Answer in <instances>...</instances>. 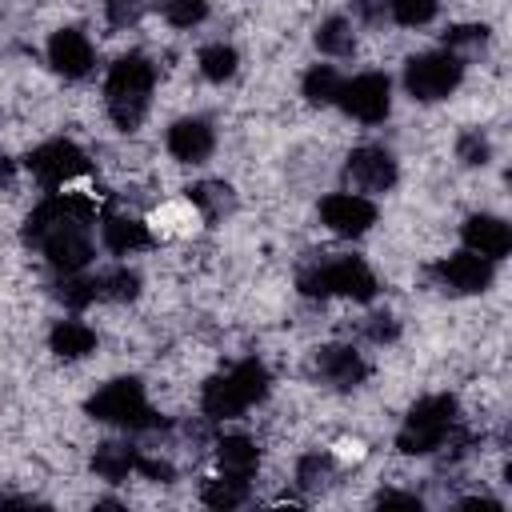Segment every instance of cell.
<instances>
[{"mask_svg":"<svg viewBox=\"0 0 512 512\" xmlns=\"http://www.w3.org/2000/svg\"><path fill=\"white\" fill-rule=\"evenodd\" d=\"M152 84H156V68L148 56L140 52H128L120 56L112 68H108V80H104V104H108V116L120 132H132L144 116H148V104H152Z\"/></svg>","mask_w":512,"mask_h":512,"instance_id":"obj_1","label":"cell"},{"mask_svg":"<svg viewBox=\"0 0 512 512\" xmlns=\"http://www.w3.org/2000/svg\"><path fill=\"white\" fill-rule=\"evenodd\" d=\"M272 388V376L260 360H240L228 372L212 376L200 392V408L208 420H232L240 412H248L252 404H260Z\"/></svg>","mask_w":512,"mask_h":512,"instance_id":"obj_2","label":"cell"},{"mask_svg":"<svg viewBox=\"0 0 512 512\" xmlns=\"http://www.w3.org/2000/svg\"><path fill=\"white\" fill-rule=\"evenodd\" d=\"M456 416H460V404L456 396L448 392H436V396H424L408 408L400 432H396V448L404 456H428L436 448H444L456 432Z\"/></svg>","mask_w":512,"mask_h":512,"instance_id":"obj_3","label":"cell"},{"mask_svg":"<svg viewBox=\"0 0 512 512\" xmlns=\"http://www.w3.org/2000/svg\"><path fill=\"white\" fill-rule=\"evenodd\" d=\"M88 416L100 420V424H116V428H128V432H148L160 424V416L152 412L148 396H144V384L136 376H116L108 380L104 388H96L88 396Z\"/></svg>","mask_w":512,"mask_h":512,"instance_id":"obj_4","label":"cell"},{"mask_svg":"<svg viewBox=\"0 0 512 512\" xmlns=\"http://www.w3.org/2000/svg\"><path fill=\"white\" fill-rule=\"evenodd\" d=\"M300 292L304 296H348V300H372L376 296V276L360 256H336V260H320L312 268L300 272Z\"/></svg>","mask_w":512,"mask_h":512,"instance_id":"obj_5","label":"cell"},{"mask_svg":"<svg viewBox=\"0 0 512 512\" xmlns=\"http://www.w3.org/2000/svg\"><path fill=\"white\" fill-rule=\"evenodd\" d=\"M464 80V60L452 48H436V52H420L404 64V88L412 100H444L460 88Z\"/></svg>","mask_w":512,"mask_h":512,"instance_id":"obj_6","label":"cell"},{"mask_svg":"<svg viewBox=\"0 0 512 512\" xmlns=\"http://www.w3.org/2000/svg\"><path fill=\"white\" fill-rule=\"evenodd\" d=\"M336 104L348 116H356L360 124H380L392 112V80L384 72H360V76L340 84Z\"/></svg>","mask_w":512,"mask_h":512,"instance_id":"obj_7","label":"cell"},{"mask_svg":"<svg viewBox=\"0 0 512 512\" xmlns=\"http://www.w3.org/2000/svg\"><path fill=\"white\" fill-rule=\"evenodd\" d=\"M28 172L44 184V188H60V184H68V180H76L84 168H88V156H84V148L80 144H72V140H44V144H36L32 152H28Z\"/></svg>","mask_w":512,"mask_h":512,"instance_id":"obj_8","label":"cell"},{"mask_svg":"<svg viewBox=\"0 0 512 512\" xmlns=\"http://www.w3.org/2000/svg\"><path fill=\"white\" fill-rule=\"evenodd\" d=\"M40 248L56 272H84L92 264V236H88V216L56 224L48 236H40Z\"/></svg>","mask_w":512,"mask_h":512,"instance_id":"obj_9","label":"cell"},{"mask_svg":"<svg viewBox=\"0 0 512 512\" xmlns=\"http://www.w3.org/2000/svg\"><path fill=\"white\" fill-rule=\"evenodd\" d=\"M432 276H436V284H440L444 292L476 296V292H484V288L492 284L496 264H492V260H484V256H480V252H472V248H460V252H452V256L436 260V264H432Z\"/></svg>","mask_w":512,"mask_h":512,"instance_id":"obj_10","label":"cell"},{"mask_svg":"<svg viewBox=\"0 0 512 512\" xmlns=\"http://www.w3.org/2000/svg\"><path fill=\"white\" fill-rule=\"evenodd\" d=\"M320 220L328 232L356 240L376 224V204L364 192H328L320 200Z\"/></svg>","mask_w":512,"mask_h":512,"instance_id":"obj_11","label":"cell"},{"mask_svg":"<svg viewBox=\"0 0 512 512\" xmlns=\"http://www.w3.org/2000/svg\"><path fill=\"white\" fill-rule=\"evenodd\" d=\"M396 176H400L396 156L376 144L352 148V156L344 164V180L352 184V192H388L396 184Z\"/></svg>","mask_w":512,"mask_h":512,"instance_id":"obj_12","label":"cell"},{"mask_svg":"<svg viewBox=\"0 0 512 512\" xmlns=\"http://www.w3.org/2000/svg\"><path fill=\"white\" fill-rule=\"evenodd\" d=\"M92 60H96L92 40H88L80 28H60V32H52V40H48V64H52L64 80L88 76V72H92Z\"/></svg>","mask_w":512,"mask_h":512,"instance_id":"obj_13","label":"cell"},{"mask_svg":"<svg viewBox=\"0 0 512 512\" xmlns=\"http://www.w3.org/2000/svg\"><path fill=\"white\" fill-rule=\"evenodd\" d=\"M168 152L180 160V164H200V160H208L212 156V148H216V132H212V124L208 120H200V116H180L172 128H168Z\"/></svg>","mask_w":512,"mask_h":512,"instance_id":"obj_14","label":"cell"},{"mask_svg":"<svg viewBox=\"0 0 512 512\" xmlns=\"http://www.w3.org/2000/svg\"><path fill=\"white\" fill-rule=\"evenodd\" d=\"M460 236H464V248L480 252V256L492 260V264L512 252V228H508L500 216H488V212L468 216L464 228H460Z\"/></svg>","mask_w":512,"mask_h":512,"instance_id":"obj_15","label":"cell"},{"mask_svg":"<svg viewBox=\"0 0 512 512\" xmlns=\"http://www.w3.org/2000/svg\"><path fill=\"white\" fill-rule=\"evenodd\" d=\"M316 372H320L324 384L348 392V388L364 384V376H368V360H364L356 348H348V344H328V348L316 352Z\"/></svg>","mask_w":512,"mask_h":512,"instance_id":"obj_16","label":"cell"},{"mask_svg":"<svg viewBox=\"0 0 512 512\" xmlns=\"http://www.w3.org/2000/svg\"><path fill=\"white\" fill-rule=\"evenodd\" d=\"M100 240H104V248L116 252V256H128V252H140V248L152 244L148 224L136 220V216H124V212H108V216L100 220Z\"/></svg>","mask_w":512,"mask_h":512,"instance_id":"obj_17","label":"cell"},{"mask_svg":"<svg viewBox=\"0 0 512 512\" xmlns=\"http://www.w3.org/2000/svg\"><path fill=\"white\" fill-rule=\"evenodd\" d=\"M216 464H220V476L252 480L260 468V448L248 436H220L216 440Z\"/></svg>","mask_w":512,"mask_h":512,"instance_id":"obj_18","label":"cell"},{"mask_svg":"<svg viewBox=\"0 0 512 512\" xmlns=\"http://www.w3.org/2000/svg\"><path fill=\"white\" fill-rule=\"evenodd\" d=\"M48 348L60 360H84L96 348V332L84 320H56L52 332H48Z\"/></svg>","mask_w":512,"mask_h":512,"instance_id":"obj_19","label":"cell"},{"mask_svg":"<svg viewBox=\"0 0 512 512\" xmlns=\"http://www.w3.org/2000/svg\"><path fill=\"white\" fill-rule=\"evenodd\" d=\"M136 460H140V452H136L132 444H124V440H108V444L96 448V456H92V472L116 484V480H124L128 472H136Z\"/></svg>","mask_w":512,"mask_h":512,"instance_id":"obj_20","label":"cell"},{"mask_svg":"<svg viewBox=\"0 0 512 512\" xmlns=\"http://www.w3.org/2000/svg\"><path fill=\"white\" fill-rule=\"evenodd\" d=\"M340 84H344V76L332 68V64H312L308 72H304V100L308 104H320V108H328V104H336V96H340Z\"/></svg>","mask_w":512,"mask_h":512,"instance_id":"obj_21","label":"cell"},{"mask_svg":"<svg viewBox=\"0 0 512 512\" xmlns=\"http://www.w3.org/2000/svg\"><path fill=\"white\" fill-rule=\"evenodd\" d=\"M196 64H200V72H204V80H212V84H224V80H232L236 76V68H240V56H236V48L232 44H204L200 48V56H196Z\"/></svg>","mask_w":512,"mask_h":512,"instance_id":"obj_22","label":"cell"},{"mask_svg":"<svg viewBox=\"0 0 512 512\" xmlns=\"http://www.w3.org/2000/svg\"><path fill=\"white\" fill-rule=\"evenodd\" d=\"M56 300H60L64 308H72V312H80V308H88V304L104 300V296H100V276L64 272V280H60V288H56Z\"/></svg>","mask_w":512,"mask_h":512,"instance_id":"obj_23","label":"cell"},{"mask_svg":"<svg viewBox=\"0 0 512 512\" xmlns=\"http://www.w3.org/2000/svg\"><path fill=\"white\" fill-rule=\"evenodd\" d=\"M352 44H356V32H352V24H348L344 16H328V20L316 28V48H320L324 56H348Z\"/></svg>","mask_w":512,"mask_h":512,"instance_id":"obj_24","label":"cell"},{"mask_svg":"<svg viewBox=\"0 0 512 512\" xmlns=\"http://www.w3.org/2000/svg\"><path fill=\"white\" fill-rule=\"evenodd\" d=\"M188 200H192L204 216H224V212H232V204H236L232 188H228V184H220V180L192 184V188H188Z\"/></svg>","mask_w":512,"mask_h":512,"instance_id":"obj_25","label":"cell"},{"mask_svg":"<svg viewBox=\"0 0 512 512\" xmlns=\"http://www.w3.org/2000/svg\"><path fill=\"white\" fill-rule=\"evenodd\" d=\"M200 500H204L208 508H236V504H244V500H248V480H236V476L204 480Z\"/></svg>","mask_w":512,"mask_h":512,"instance_id":"obj_26","label":"cell"},{"mask_svg":"<svg viewBox=\"0 0 512 512\" xmlns=\"http://www.w3.org/2000/svg\"><path fill=\"white\" fill-rule=\"evenodd\" d=\"M336 476V460L328 456V452H308V456H300V464H296V480H300V488H324L328 480Z\"/></svg>","mask_w":512,"mask_h":512,"instance_id":"obj_27","label":"cell"},{"mask_svg":"<svg viewBox=\"0 0 512 512\" xmlns=\"http://www.w3.org/2000/svg\"><path fill=\"white\" fill-rule=\"evenodd\" d=\"M440 0H388V16L404 28H424L428 20H436Z\"/></svg>","mask_w":512,"mask_h":512,"instance_id":"obj_28","label":"cell"},{"mask_svg":"<svg viewBox=\"0 0 512 512\" xmlns=\"http://www.w3.org/2000/svg\"><path fill=\"white\" fill-rule=\"evenodd\" d=\"M136 292H140V276L132 268L100 272V296L104 300H136Z\"/></svg>","mask_w":512,"mask_h":512,"instance_id":"obj_29","label":"cell"},{"mask_svg":"<svg viewBox=\"0 0 512 512\" xmlns=\"http://www.w3.org/2000/svg\"><path fill=\"white\" fill-rule=\"evenodd\" d=\"M156 4H160L164 20L176 28H192L208 16V0H156Z\"/></svg>","mask_w":512,"mask_h":512,"instance_id":"obj_30","label":"cell"},{"mask_svg":"<svg viewBox=\"0 0 512 512\" xmlns=\"http://www.w3.org/2000/svg\"><path fill=\"white\" fill-rule=\"evenodd\" d=\"M456 156H460V164L476 168V164H488L492 148H488V140H484L476 128H468V132H460V140H456Z\"/></svg>","mask_w":512,"mask_h":512,"instance_id":"obj_31","label":"cell"},{"mask_svg":"<svg viewBox=\"0 0 512 512\" xmlns=\"http://www.w3.org/2000/svg\"><path fill=\"white\" fill-rule=\"evenodd\" d=\"M144 8H148V0H104V16H108L112 28L136 24V20L144 16Z\"/></svg>","mask_w":512,"mask_h":512,"instance_id":"obj_32","label":"cell"},{"mask_svg":"<svg viewBox=\"0 0 512 512\" xmlns=\"http://www.w3.org/2000/svg\"><path fill=\"white\" fill-rule=\"evenodd\" d=\"M488 40V28L484 24H460V28H452L448 36H444V48H460V44H484Z\"/></svg>","mask_w":512,"mask_h":512,"instance_id":"obj_33","label":"cell"},{"mask_svg":"<svg viewBox=\"0 0 512 512\" xmlns=\"http://www.w3.org/2000/svg\"><path fill=\"white\" fill-rule=\"evenodd\" d=\"M376 504L380 508H412V512H420L424 504H420V496H412V492H380L376 496Z\"/></svg>","mask_w":512,"mask_h":512,"instance_id":"obj_34","label":"cell"},{"mask_svg":"<svg viewBox=\"0 0 512 512\" xmlns=\"http://www.w3.org/2000/svg\"><path fill=\"white\" fill-rule=\"evenodd\" d=\"M368 336H372L376 344H384V340H396V320H392V316H372V324H368Z\"/></svg>","mask_w":512,"mask_h":512,"instance_id":"obj_35","label":"cell"},{"mask_svg":"<svg viewBox=\"0 0 512 512\" xmlns=\"http://www.w3.org/2000/svg\"><path fill=\"white\" fill-rule=\"evenodd\" d=\"M460 508H468V512H500V504L488 500V496H468V500H460Z\"/></svg>","mask_w":512,"mask_h":512,"instance_id":"obj_36","label":"cell"},{"mask_svg":"<svg viewBox=\"0 0 512 512\" xmlns=\"http://www.w3.org/2000/svg\"><path fill=\"white\" fill-rule=\"evenodd\" d=\"M8 176H12V164H8V160H0V180H8Z\"/></svg>","mask_w":512,"mask_h":512,"instance_id":"obj_37","label":"cell"}]
</instances>
